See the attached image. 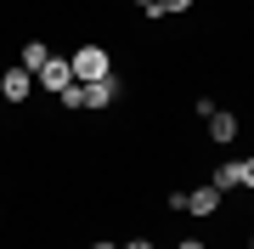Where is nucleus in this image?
Returning <instances> with one entry per match:
<instances>
[{"mask_svg":"<svg viewBox=\"0 0 254 249\" xmlns=\"http://www.w3.org/2000/svg\"><path fill=\"white\" fill-rule=\"evenodd\" d=\"M68 68H73L79 85H91V80H108V74H113V57L102 51V46H79V51L68 57Z\"/></svg>","mask_w":254,"mask_h":249,"instance_id":"f257e3e1","label":"nucleus"},{"mask_svg":"<svg viewBox=\"0 0 254 249\" xmlns=\"http://www.w3.org/2000/svg\"><path fill=\"white\" fill-rule=\"evenodd\" d=\"M34 80H40V85H46V91H51V96H63V91H68V85H73V68H68V57H51V63H46V68H40V74H34Z\"/></svg>","mask_w":254,"mask_h":249,"instance_id":"f03ea898","label":"nucleus"},{"mask_svg":"<svg viewBox=\"0 0 254 249\" xmlns=\"http://www.w3.org/2000/svg\"><path fill=\"white\" fill-rule=\"evenodd\" d=\"M28 91H34V74L28 68H6L0 74V96L6 102H28Z\"/></svg>","mask_w":254,"mask_h":249,"instance_id":"7ed1b4c3","label":"nucleus"},{"mask_svg":"<svg viewBox=\"0 0 254 249\" xmlns=\"http://www.w3.org/2000/svg\"><path fill=\"white\" fill-rule=\"evenodd\" d=\"M113 102H119V80H113V74L85 85V108H113Z\"/></svg>","mask_w":254,"mask_h":249,"instance_id":"20e7f679","label":"nucleus"},{"mask_svg":"<svg viewBox=\"0 0 254 249\" xmlns=\"http://www.w3.org/2000/svg\"><path fill=\"white\" fill-rule=\"evenodd\" d=\"M220 210V193H215V187H192V193H187V215H215Z\"/></svg>","mask_w":254,"mask_h":249,"instance_id":"39448f33","label":"nucleus"},{"mask_svg":"<svg viewBox=\"0 0 254 249\" xmlns=\"http://www.w3.org/2000/svg\"><path fill=\"white\" fill-rule=\"evenodd\" d=\"M237 130H243V125H237V113H220V108L209 113V136H215L220 148H226V142H237Z\"/></svg>","mask_w":254,"mask_h":249,"instance_id":"423d86ee","label":"nucleus"},{"mask_svg":"<svg viewBox=\"0 0 254 249\" xmlns=\"http://www.w3.org/2000/svg\"><path fill=\"white\" fill-rule=\"evenodd\" d=\"M51 63V51H46V40H23V63L17 68H28V74H40V68Z\"/></svg>","mask_w":254,"mask_h":249,"instance_id":"0eeeda50","label":"nucleus"},{"mask_svg":"<svg viewBox=\"0 0 254 249\" xmlns=\"http://www.w3.org/2000/svg\"><path fill=\"white\" fill-rule=\"evenodd\" d=\"M209 187H215V193H220V198H226V193H232V187H243V170H237V165H220L215 175H209Z\"/></svg>","mask_w":254,"mask_h":249,"instance_id":"6e6552de","label":"nucleus"},{"mask_svg":"<svg viewBox=\"0 0 254 249\" xmlns=\"http://www.w3.org/2000/svg\"><path fill=\"white\" fill-rule=\"evenodd\" d=\"M136 6H141V11H147L153 23H164V6H158V0H136Z\"/></svg>","mask_w":254,"mask_h":249,"instance_id":"1a4fd4ad","label":"nucleus"},{"mask_svg":"<svg viewBox=\"0 0 254 249\" xmlns=\"http://www.w3.org/2000/svg\"><path fill=\"white\" fill-rule=\"evenodd\" d=\"M158 6H164V17H175V11H187L192 0H158Z\"/></svg>","mask_w":254,"mask_h":249,"instance_id":"9d476101","label":"nucleus"},{"mask_svg":"<svg viewBox=\"0 0 254 249\" xmlns=\"http://www.w3.org/2000/svg\"><path fill=\"white\" fill-rule=\"evenodd\" d=\"M237 170H243V187H254V159H243Z\"/></svg>","mask_w":254,"mask_h":249,"instance_id":"9b49d317","label":"nucleus"},{"mask_svg":"<svg viewBox=\"0 0 254 249\" xmlns=\"http://www.w3.org/2000/svg\"><path fill=\"white\" fill-rule=\"evenodd\" d=\"M119 249H153V238H130V244H119Z\"/></svg>","mask_w":254,"mask_h":249,"instance_id":"f8f14e48","label":"nucleus"},{"mask_svg":"<svg viewBox=\"0 0 254 249\" xmlns=\"http://www.w3.org/2000/svg\"><path fill=\"white\" fill-rule=\"evenodd\" d=\"M181 249H203V244H198V238H181Z\"/></svg>","mask_w":254,"mask_h":249,"instance_id":"ddd939ff","label":"nucleus"},{"mask_svg":"<svg viewBox=\"0 0 254 249\" xmlns=\"http://www.w3.org/2000/svg\"><path fill=\"white\" fill-rule=\"evenodd\" d=\"M91 249H119V244H91Z\"/></svg>","mask_w":254,"mask_h":249,"instance_id":"4468645a","label":"nucleus"},{"mask_svg":"<svg viewBox=\"0 0 254 249\" xmlns=\"http://www.w3.org/2000/svg\"><path fill=\"white\" fill-rule=\"evenodd\" d=\"M249 249H254V238H249Z\"/></svg>","mask_w":254,"mask_h":249,"instance_id":"2eb2a0df","label":"nucleus"}]
</instances>
